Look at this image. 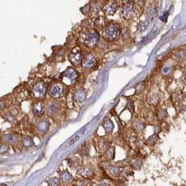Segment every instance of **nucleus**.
Instances as JSON below:
<instances>
[{
  "instance_id": "1",
  "label": "nucleus",
  "mask_w": 186,
  "mask_h": 186,
  "mask_svg": "<svg viewBox=\"0 0 186 186\" xmlns=\"http://www.w3.org/2000/svg\"><path fill=\"white\" fill-rule=\"evenodd\" d=\"M120 35V28L118 25L111 23L106 27L103 32V37L106 40L112 42Z\"/></svg>"
},
{
  "instance_id": "2",
  "label": "nucleus",
  "mask_w": 186,
  "mask_h": 186,
  "mask_svg": "<svg viewBox=\"0 0 186 186\" xmlns=\"http://www.w3.org/2000/svg\"><path fill=\"white\" fill-rule=\"evenodd\" d=\"M78 72L74 68H68L61 74L62 82L66 85H71L76 81L78 78Z\"/></svg>"
},
{
  "instance_id": "3",
  "label": "nucleus",
  "mask_w": 186,
  "mask_h": 186,
  "mask_svg": "<svg viewBox=\"0 0 186 186\" xmlns=\"http://www.w3.org/2000/svg\"><path fill=\"white\" fill-rule=\"evenodd\" d=\"M100 39L99 33L96 30L89 31L86 34L85 37H84V42L87 46L92 47L94 46L98 42Z\"/></svg>"
},
{
  "instance_id": "4",
  "label": "nucleus",
  "mask_w": 186,
  "mask_h": 186,
  "mask_svg": "<svg viewBox=\"0 0 186 186\" xmlns=\"http://www.w3.org/2000/svg\"><path fill=\"white\" fill-rule=\"evenodd\" d=\"M32 93L35 98L42 99L46 95V86L44 82H38L34 84L32 87Z\"/></svg>"
},
{
  "instance_id": "5",
  "label": "nucleus",
  "mask_w": 186,
  "mask_h": 186,
  "mask_svg": "<svg viewBox=\"0 0 186 186\" xmlns=\"http://www.w3.org/2000/svg\"><path fill=\"white\" fill-rule=\"evenodd\" d=\"M122 16L127 20L132 19L135 16V9L131 3H127L124 5L122 8Z\"/></svg>"
},
{
  "instance_id": "6",
  "label": "nucleus",
  "mask_w": 186,
  "mask_h": 186,
  "mask_svg": "<svg viewBox=\"0 0 186 186\" xmlns=\"http://www.w3.org/2000/svg\"><path fill=\"white\" fill-rule=\"evenodd\" d=\"M49 94L53 98H59L63 94V87L61 84H52L49 88Z\"/></svg>"
},
{
  "instance_id": "7",
  "label": "nucleus",
  "mask_w": 186,
  "mask_h": 186,
  "mask_svg": "<svg viewBox=\"0 0 186 186\" xmlns=\"http://www.w3.org/2000/svg\"><path fill=\"white\" fill-rule=\"evenodd\" d=\"M68 58H69L70 63H73L75 65L80 64L81 63H82V61H83L82 53H81L80 50L78 48H74L73 50L70 52Z\"/></svg>"
},
{
  "instance_id": "8",
  "label": "nucleus",
  "mask_w": 186,
  "mask_h": 186,
  "mask_svg": "<svg viewBox=\"0 0 186 186\" xmlns=\"http://www.w3.org/2000/svg\"><path fill=\"white\" fill-rule=\"evenodd\" d=\"M117 10V3L115 1H109L103 6V12L106 15H112L116 13Z\"/></svg>"
},
{
  "instance_id": "9",
  "label": "nucleus",
  "mask_w": 186,
  "mask_h": 186,
  "mask_svg": "<svg viewBox=\"0 0 186 186\" xmlns=\"http://www.w3.org/2000/svg\"><path fill=\"white\" fill-rule=\"evenodd\" d=\"M32 111L34 115L37 116H40L44 113V106L42 102H35L32 106Z\"/></svg>"
},
{
  "instance_id": "10",
  "label": "nucleus",
  "mask_w": 186,
  "mask_h": 186,
  "mask_svg": "<svg viewBox=\"0 0 186 186\" xmlns=\"http://www.w3.org/2000/svg\"><path fill=\"white\" fill-rule=\"evenodd\" d=\"M96 63V60L94 56L92 54H88L87 56H86L85 58H84L83 61H82V64L84 67L85 68H92V66H94V64Z\"/></svg>"
},
{
  "instance_id": "11",
  "label": "nucleus",
  "mask_w": 186,
  "mask_h": 186,
  "mask_svg": "<svg viewBox=\"0 0 186 186\" xmlns=\"http://www.w3.org/2000/svg\"><path fill=\"white\" fill-rule=\"evenodd\" d=\"M50 124L47 121L43 120V121L39 122L37 126V130L39 131L40 133H46L48 130H49Z\"/></svg>"
},
{
  "instance_id": "12",
  "label": "nucleus",
  "mask_w": 186,
  "mask_h": 186,
  "mask_svg": "<svg viewBox=\"0 0 186 186\" xmlns=\"http://www.w3.org/2000/svg\"><path fill=\"white\" fill-rule=\"evenodd\" d=\"M86 98V94L82 89H79L76 90V92L74 94V99L75 100L76 102L82 103L85 100Z\"/></svg>"
},
{
  "instance_id": "13",
  "label": "nucleus",
  "mask_w": 186,
  "mask_h": 186,
  "mask_svg": "<svg viewBox=\"0 0 186 186\" xmlns=\"http://www.w3.org/2000/svg\"><path fill=\"white\" fill-rule=\"evenodd\" d=\"M78 174L81 176L86 177V178H89L93 175V172L90 168L84 166V167H82L78 170Z\"/></svg>"
},
{
  "instance_id": "14",
  "label": "nucleus",
  "mask_w": 186,
  "mask_h": 186,
  "mask_svg": "<svg viewBox=\"0 0 186 186\" xmlns=\"http://www.w3.org/2000/svg\"><path fill=\"white\" fill-rule=\"evenodd\" d=\"M73 179V177H72V175L70 173V172L65 171L63 172V173L61 175V181L64 183H67V182H69L70 180Z\"/></svg>"
},
{
  "instance_id": "15",
  "label": "nucleus",
  "mask_w": 186,
  "mask_h": 186,
  "mask_svg": "<svg viewBox=\"0 0 186 186\" xmlns=\"http://www.w3.org/2000/svg\"><path fill=\"white\" fill-rule=\"evenodd\" d=\"M106 25V20L103 16L98 17L94 20V26L98 28H103Z\"/></svg>"
},
{
  "instance_id": "16",
  "label": "nucleus",
  "mask_w": 186,
  "mask_h": 186,
  "mask_svg": "<svg viewBox=\"0 0 186 186\" xmlns=\"http://www.w3.org/2000/svg\"><path fill=\"white\" fill-rule=\"evenodd\" d=\"M101 9V5L99 2H94L92 4H90V11L92 14H96Z\"/></svg>"
},
{
  "instance_id": "17",
  "label": "nucleus",
  "mask_w": 186,
  "mask_h": 186,
  "mask_svg": "<svg viewBox=\"0 0 186 186\" xmlns=\"http://www.w3.org/2000/svg\"><path fill=\"white\" fill-rule=\"evenodd\" d=\"M3 137H4V140L5 141V142H8V143H10V144L15 143V142L18 141V139H17L14 135H11V134L4 135Z\"/></svg>"
},
{
  "instance_id": "18",
  "label": "nucleus",
  "mask_w": 186,
  "mask_h": 186,
  "mask_svg": "<svg viewBox=\"0 0 186 186\" xmlns=\"http://www.w3.org/2000/svg\"><path fill=\"white\" fill-rule=\"evenodd\" d=\"M103 128H104V130H106V132L110 133V132H111L112 131H113V128H114V125H113V122L108 120V121L104 122V124H103Z\"/></svg>"
},
{
  "instance_id": "19",
  "label": "nucleus",
  "mask_w": 186,
  "mask_h": 186,
  "mask_svg": "<svg viewBox=\"0 0 186 186\" xmlns=\"http://www.w3.org/2000/svg\"><path fill=\"white\" fill-rule=\"evenodd\" d=\"M108 172L113 176H118L120 174L119 168L117 167L116 166H110L108 167Z\"/></svg>"
},
{
  "instance_id": "20",
  "label": "nucleus",
  "mask_w": 186,
  "mask_h": 186,
  "mask_svg": "<svg viewBox=\"0 0 186 186\" xmlns=\"http://www.w3.org/2000/svg\"><path fill=\"white\" fill-rule=\"evenodd\" d=\"M23 145L26 148L32 147V146L34 145V140H33V139L32 138V137H26V138H24L23 140Z\"/></svg>"
},
{
  "instance_id": "21",
  "label": "nucleus",
  "mask_w": 186,
  "mask_h": 186,
  "mask_svg": "<svg viewBox=\"0 0 186 186\" xmlns=\"http://www.w3.org/2000/svg\"><path fill=\"white\" fill-rule=\"evenodd\" d=\"M48 186H59L60 180L58 177H52L46 181Z\"/></svg>"
},
{
  "instance_id": "22",
  "label": "nucleus",
  "mask_w": 186,
  "mask_h": 186,
  "mask_svg": "<svg viewBox=\"0 0 186 186\" xmlns=\"http://www.w3.org/2000/svg\"><path fill=\"white\" fill-rule=\"evenodd\" d=\"M135 127V129L137 132H142V131L144 130L145 127H146V125L143 122H137L134 125Z\"/></svg>"
},
{
  "instance_id": "23",
  "label": "nucleus",
  "mask_w": 186,
  "mask_h": 186,
  "mask_svg": "<svg viewBox=\"0 0 186 186\" xmlns=\"http://www.w3.org/2000/svg\"><path fill=\"white\" fill-rule=\"evenodd\" d=\"M157 137L158 136L156 134H154V135H151V137L148 139V143L150 146H154V145L156 142V141H157Z\"/></svg>"
},
{
  "instance_id": "24",
  "label": "nucleus",
  "mask_w": 186,
  "mask_h": 186,
  "mask_svg": "<svg viewBox=\"0 0 186 186\" xmlns=\"http://www.w3.org/2000/svg\"><path fill=\"white\" fill-rule=\"evenodd\" d=\"M141 165H142V161L140 159H135L132 163V166L135 169H137V170L141 167Z\"/></svg>"
},
{
  "instance_id": "25",
  "label": "nucleus",
  "mask_w": 186,
  "mask_h": 186,
  "mask_svg": "<svg viewBox=\"0 0 186 186\" xmlns=\"http://www.w3.org/2000/svg\"><path fill=\"white\" fill-rule=\"evenodd\" d=\"M107 156L108 158H113L115 156V149L113 148H111L107 151Z\"/></svg>"
},
{
  "instance_id": "26",
  "label": "nucleus",
  "mask_w": 186,
  "mask_h": 186,
  "mask_svg": "<svg viewBox=\"0 0 186 186\" xmlns=\"http://www.w3.org/2000/svg\"><path fill=\"white\" fill-rule=\"evenodd\" d=\"M184 57H185V53H184L182 51L178 52L176 54V58L178 60V61H182V60L184 58Z\"/></svg>"
},
{
  "instance_id": "27",
  "label": "nucleus",
  "mask_w": 186,
  "mask_h": 186,
  "mask_svg": "<svg viewBox=\"0 0 186 186\" xmlns=\"http://www.w3.org/2000/svg\"><path fill=\"white\" fill-rule=\"evenodd\" d=\"M5 118H6V119L8 120V121H9L10 122H14L15 118H14V116H13V115L11 114L10 113H8L6 115H5Z\"/></svg>"
},
{
  "instance_id": "28",
  "label": "nucleus",
  "mask_w": 186,
  "mask_h": 186,
  "mask_svg": "<svg viewBox=\"0 0 186 186\" xmlns=\"http://www.w3.org/2000/svg\"><path fill=\"white\" fill-rule=\"evenodd\" d=\"M9 150V147L6 145H2L1 147V154H4L5 153H7Z\"/></svg>"
},
{
  "instance_id": "29",
  "label": "nucleus",
  "mask_w": 186,
  "mask_h": 186,
  "mask_svg": "<svg viewBox=\"0 0 186 186\" xmlns=\"http://www.w3.org/2000/svg\"><path fill=\"white\" fill-rule=\"evenodd\" d=\"M80 138V135H77L76 136V137H74V138H73V139H71L70 140V142H68V146H70V145H72V144H74V142H76V141H77Z\"/></svg>"
},
{
  "instance_id": "30",
  "label": "nucleus",
  "mask_w": 186,
  "mask_h": 186,
  "mask_svg": "<svg viewBox=\"0 0 186 186\" xmlns=\"http://www.w3.org/2000/svg\"><path fill=\"white\" fill-rule=\"evenodd\" d=\"M137 146H138L139 148H142V147H143V146H144V142H143V141L142 140H140L137 141Z\"/></svg>"
},
{
  "instance_id": "31",
  "label": "nucleus",
  "mask_w": 186,
  "mask_h": 186,
  "mask_svg": "<svg viewBox=\"0 0 186 186\" xmlns=\"http://www.w3.org/2000/svg\"><path fill=\"white\" fill-rule=\"evenodd\" d=\"M98 186H108V185L107 183H106V182H100V183L99 185H98Z\"/></svg>"
},
{
  "instance_id": "32",
  "label": "nucleus",
  "mask_w": 186,
  "mask_h": 186,
  "mask_svg": "<svg viewBox=\"0 0 186 186\" xmlns=\"http://www.w3.org/2000/svg\"><path fill=\"white\" fill-rule=\"evenodd\" d=\"M117 186H125V185L123 183V182H118V184L117 185Z\"/></svg>"
},
{
  "instance_id": "33",
  "label": "nucleus",
  "mask_w": 186,
  "mask_h": 186,
  "mask_svg": "<svg viewBox=\"0 0 186 186\" xmlns=\"http://www.w3.org/2000/svg\"><path fill=\"white\" fill-rule=\"evenodd\" d=\"M1 186H8L6 185V184H4V183H2L1 184Z\"/></svg>"
}]
</instances>
